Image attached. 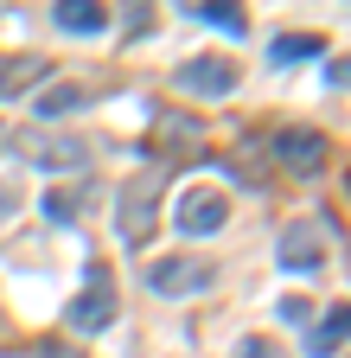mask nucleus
<instances>
[{"instance_id":"nucleus-1","label":"nucleus","mask_w":351,"mask_h":358,"mask_svg":"<svg viewBox=\"0 0 351 358\" xmlns=\"http://www.w3.org/2000/svg\"><path fill=\"white\" fill-rule=\"evenodd\" d=\"M115 282H109V262H90V275H83V294L70 301V333H103V327H115Z\"/></svg>"},{"instance_id":"nucleus-2","label":"nucleus","mask_w":351,"mask_h":358,"mask_svg":"<svg viewBox=\"0 0 351 358\" xmlns=\"http://www.w3.org/2000/svg\"><path fill=\"white\" fill-rule=\"evenodd\" d=\"M224 217H230V199L217 192V186H192L172 199V231H186V237H211V231H224Z\"/></svg>"},{"instance_id":"nucleus-3","label":"nucleus","mask_w":351,"mask_h":358,"mask_svg":"<svg viewBox=\"0 0 351 358\" xmlns=\"http://www.w3.org/2000/svg\"><path fill=\"white\" fill-rule=\"evenodd\" d=\"M217 282V268L204 262V256H160V262H147V288L154 294H204Z\"/></svg>"},{"instance_id":"nucleus-4","label":"nucleus","mask_w":351,"mask_h":358,"mask_svg":"<svg viewBox=\"0 0 351 358\" xmlns=\"http://www.w3.org/2000/svg\"><path fill=\"white\" fill-rule=\"evenodd\" d=\"M275 160L287 173H320L332 160V141H326V128H281L275 134Z\"/></svg>"},{"instance_id":"nucleus-5","label":"nucleus","mask_w":351,"mask_h":358,"mask_svg":"<svg viewBox=\"0 0 351 358\" xmlns=\"http://www.w3.org/2000/svg\"><path fill=\"white\" fill-rule=\"evenodd\" d=\"M281 268H294V275H313V268H326V231L320 224H306V217H294L287 231H281Z\"/></svg>"},{"instance_id":"nucleus-6","label":"nucleus","mask_w":351,"mask_h":358,"mask_svg":"<svg viewBox=\"0 0 351 358\" xmlns=\"http://www.w3.org/2000/svg\"><path fill=\"white\" fill-rule=\"evenodd\" d=\"M172 83L192 90V96H230L237 90V64L230 58H192V64L172 71Z\"/></svg>"},{"instance_id":"nucleus-7","label":"nucleus","mask_w":351,"mask_h":358,"mask_svg":"<svg viewBox=\"0 0 351 358\" xmlns=\"http://www.w3.org/2000/svg\"><path fill=\"white\" fill-rule=\"evenodd\" d=\"M115 231H121V243H128V250H141V243L154 237V179H141V186L121 199V217H115Z\"/></svg>"},{"instance_id":"nucleus-8","label":"nucleus","mask_w":351,"mask_h":358,"mask_svg":"<svg viewBox=\"0 0 351 358\" xmlns=\"http://www.w3.org/2000/svg\"><path fill=\"white\" fill-rule=\"evenodd\" d=\"M52 20H58L64 32H103V26H109V7H103V0H58Z\"/></svg>"},{"instance_id":"nucleus-9","label":"nucleus","mask_w":351,"mask_h":358,"mask_svg":"<svg viewBox=\"0 0 351 358\" xmlns=\"http://www.w3.org/2000/svg\"><path fill=\"white\" fill-rule=\"evenodd\" d=\"M306 352L313 358H338L345 352V307H326V320L306 327Z\"/></svg>"},{"instance_id":"nucleus-10","label":"nucleus","mask_w":351,"mask_h":358,"mask_svg":"<svg viewBox=\"0 0 351 358\" xmlns=\"http://www.w3.org/2000/svg\"><path fill=\"white\" fill-rule=\"evenodd\" d=\"M300 58H326V38L320 32H281L269 45V64H300Z\"/></svg>"},{"instance_id":"nucleus-11","label":"nucleus","mask_w":351,"mask_h":358,"mask_svg":"<svg viewBox=\"0 0 351 358\" xmlns=\"http://www.w3.org/2000/svg\"><path fill=\"white\" fill-rule=\"evenodd\" d=\"M52 64L45 58H0V96H20L26 83H45Z\"/></svg>"},{"instance_id":"nucleus-12","label":"nucleus","mask_w":351,"mask_h":358,"mask_svg":"<svg viewBox=\"0 0 351 358\" xmlns=\"http://www.w3.org/2000/svg\"><path fill=\"white\" fill-rule=\"evenodd\" d=\"M32 109H38V122H64V115L83 109V90H77V83H58V90H45Z\"/></svg>"},{"instance_id":"nucleus-13","label":"nucleus","mask_w":351,"mask_h":358,"mask_svg":"<svg viewBox=\"0 0 351 358\" xmlns=\"http://www.w3.org/2000/svg\"><path fill=\"white\" fill-rule=\"evenodd\" d=\"M38 166H52V173L83 166V148H77V141H38Z\"/></svg>"},{"instance_id":"nucleus-14","label":"nucleus","mask_w":351,"mask_h":358,"mask_svg":"<svg viewBox=\"0 0 351 358\" xmlns=\"http://www.w3.org/2000/svg\"><path fill=\"white\" fill-rule=\"evenodd\" d=\"M192 13H198V20H211V26H224L230 38H243V32H249V20H243V13H230V7H192Z\"/></svg>"},{"instance_id":"nucleus-15","label":"nucleus","mask_w":351,"mask_h":358,"mask_svg":"<svg viewBox=\"0 0 351 358\" xmlns=\"http://www.w3.org/2000/svg\"><path fill=\"white\" fill-rule=\"evenodd\" d=\"M237 358H287V352H281L275 339H262V333H243V339H237Z\"/></svg>"},{"instance_id":"nucleus-16","label":"nucleus","mask_w":351,"mask_h":358,"mask_svg":"<svg viewBox=\"0 0 351 358\" xmlns=\"http://www.w3.org/2000/svg\"><path fill=\"white\" fill-rule=\"evenodd\" d=\"M45 217H52V224H70V217H77V199H64V192H45Z\"/></svg>"},{"instance_id":"nucleus-17","label":"nucleus","mask_w":351,"mask_h":358,"mask_svg":"<svg viewBox=\"0 0 351 358\" xmlns=\"http://www.w3.org/2000/svg\"><path fill=\"white\" fill-rule=\"evenodd\" d=\"M275 313H281V320H287V327H306V320H313V307H306L300 294H287V301H281Z\"/></svg>"}]
</instances>
